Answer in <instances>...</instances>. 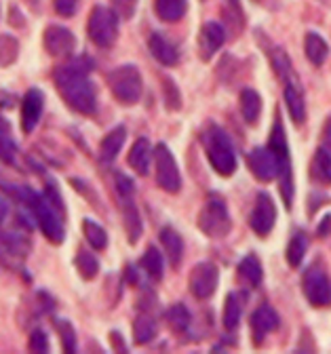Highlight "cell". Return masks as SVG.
<instances>
[{
  "label": "cell",
  "instance_id": "obj_18",
  "mask_svg": "<svg viewBox=\"0 0 331 354\" xmlns=\"http://www.w3.org/2000/svg\"><path fill=\"white\" fill-rule=\"evenodd\" d=\"M127 162L137 175H148L150 165L154 162V148H152L150 140H146V138L135 140V144L129 150Z\"/></svg>",
  "mask_w": 331,
  "mask_h": 354
},
{
  "label": "cell",
  "instance_id": "obj_19",
  "mask_svg": "<svg viewBox=\"0 0 331 354\" xmlns=\"http://www.w3.org/2000/svg\"><path fill=\"white\" fill-rule=\"evenodd\" d=\"M245 304H247V297H245L243 291H232V293L226 295L224 315H222V323H224L226 331H234L236 327L241 325Z\"/></svg>",
  "mask_w": 331,
  "mask_h": 354
},
{
  "label": "cell",
  "instance_id": "obj_33",
  "mask_svg": "<svg viewBox=\"0 0 331 354\" xmlns=\"http://www.w3.org/2000/svg\"><path fill=\"white\" fill-rule=\"evenodd\" d=\"M74 266H76V272H78L84 281L96 279L98 272H100V261H98V257L93 255V253H89V251H84V249L76 253Z\"/></svg>",
  "mask_w": 331,
  "mask_h": 354
},
{
  "label": "cell",
  "instance_id": "obj_44",
  "mask_svg": "<svg viewBox=\"0 0 331 354\" xmlns=\"http://www.w3.org/2000/svg\"><path fill=\"white\" fill-rule=\"evenodd\" d=\"M11 106H13V97H11V93L0 91V108H11Z\"/></svg>",
  "mask_w": 331,
  "mask_h": 354
},
{
  "label": "cell",
  "instance_id": "obj_36",
  "mask_svg": "<svg viewBox=\"0 0 331 354\" xmlns=\"http://www.w3.org/2000/svg\"><path fill=\"white\" fill-rule=\"evenodd\" d=\"M53 325H55V331L60 335V342H62L64 352H68V354L76 352V331H74L72 323L66 321V319L53 317Z\"/></svg>",
  "mask_w": 331,
  "mask_h": 354
},
{
  "label": "cell",
  "instance_id": "obj_26",
  "mask_svg": "<svg viewBox=\"0 0 331 354\" xmlns=\"http://www.w3.org/2000/svg\"><path fill=\"white\" fill-rule=\"evenodd\" d=\"M241 114L247 124H258L262 116V97L256 88H243L241 91Z\"/></svg>",
  "mask_w": 331,
  "mask_h": 354
},
{
  "label": "cell",
  "instance_id": "obj_24",
  "mask_svg": "<svg viewBox=\"0 0 331 354\" xmlns=\"http://www.w3.org/2000/svg\"><path fill=\"white\" fill-rule=\"evenodd\" d=\"M304 53H306V57H308V62L312 66H323L325 59L329 57V44L321 34L308 32L306 38H304Z\"/></svg>",
  "mask_w": 331,
  "mask_h": 354
},
{
  "label": "cell",
  "instance_id": "obj_34",
  "mask_svg": "<svg viewBox=\"0 0 331 354\" xmlns=\"http://www.w3.org/2000/svg\"><path fill=\"white\" fill-rule=\"evenodd\" d=\"M190 321H193V317H190V313H188V308L184 304H175V306H171L167 310V323L177 333L188 331V327H190Z\"/></svg>",
  "mask_w": 331,
  "mask_h": 354
},
{
  "label": "cell",
  "instance_id": "obj_41",
  "mask_svg": "<svg viewBox=\"0 0 331 354\" xmlns=\"http://www.w3.org/2000/svg\"><path fill=\"white\" fill-rule=\"evenodd\" d=\"M112 3L123 17H131L135 13V7H137V0H112Z\"/></svg>",
  "mask_w": 331,
  "mask_h": 354
},
{
  "label": "cell",
  "instance_id": "obj_23",
  "mask_svg": "<svg viewBox=\"0 0 331 354\" xmlns=\"http://www.w3.org/2000/svg\"><path fill=\"white\" fill-rule=\"evenodd\" d=\"M239 279L249 287V289H258L264 281V268L262 261L256 253H249L241 259L239 263Z\"/></svg>",
  "mask_w": 331,
  "mask_h": 354
},
{
  "label": "cell",
  "instance_id": "obj_17",
  "mask_svg": "<svg viewBox=\"0 0 331 354\" xmlns=\"http://www.w3.org/2000/svg\"><path fill=\"white\" fill-rule=\"evenodd\" d=\"M251 323V333H253V342L256 344H262V339L272 333L276 327H278V315H276V310L268 304H262L260 308L253 310V315L249 319Z\"/></svg>",
  "mask_w": 331,
  "mask_h": 354
},
{
  "label": "cell",
  "instance_id": "obj_27",
  "mask_svg": "<svg viewBox=\"0 0 331 354\" xmlns=\"http://www.w3.org/2000/svg\"><path fill=\"white\" fill-rule=\"evenodd\" d=\"M159 239H161V245H163L171 266H173V268H179L181 257H184V241H181V236L173 228H163Z\"/></svg>",
  "mask_w": 331,
  "mask_h": 354
},
{
  "label": "cell",
  "instance_id": "obj_46",
  "mask_svg": "<svg viewBox=\"0 0 331 354\" xmlns=\"http://www.w3.org/2000/svg\"><path fill=\"white\" fill-rule=\"evenodd\" d=\"M7 129H9V122L3 116H0V131H7Z\"/></svg>",
  "mask_w": 331,
  "mask_h": 354
},
{
  "label": "cell",
  "instance_id": "obj_20",
  "mask_svg": "<svg viewBox=\"0 0 331 354\" xmlns=\"http://www.w3.org/2000/svg\"><path fill=\"white\" fill-rule=\"evenodd\" d=\"M283 97H285V108L296 124L306 122V102L302 95V88L296 84V80H287L283 88Z\"/></svg>",
  "mask_w": 331,
  "mask_h": 354
},
{
  "label": "cell",
  "instance_id": "obj_14",
  "mask_svg": "<svg viewBox=\"0 0 331 354\" xmlns=\"http://www.w3.org/2000/svg\"><path fill=\"white\" fill-rule=\"evenodd\" d=\"M226 42V30L222 24L217 21H207L197 38V49H199V57L203 62H209Z\"/></svg>",
  "mask_w": 331,
  "mask_h": 354
},
{
  "label": "cell",
  "instance_id": "obj_30",
  "mask_svg": "<svg viewBox=\"0 0 331 354\" xmlns=\"http://www.w3.org/2000/svg\"><path fill=\"white\" fill-rule=\"evenodd\" d=\"M159 333L156 321L148 315V313H141L135 317L133 321V339L135 344H150Z\"/></svg>",
  "mask_w": 331,
  "mask_h": 354
},
{
  "label": "cell",
  "instance_id": "obj_3",
  "mask_svg": "<svg viewBox=\"0 0 331 354\" xmlns=\"http://www.w3.org/2000/svg\"><path fill=\"white\" fill-rule=\"evenodd\" d=\"M203 142H205V152H207L211 169L222 177H232L239 165H236L234 146H232V140L228 138V133L220 127H211L205 131Z\"/></svg>",
  "mask_w": 331,
  "mask_h": 354
},
{
  "label": "cell",
  "instance_id": "obj_31",
  "mask_svg": "<svg viewBox=\"0 0 331 354\" xmlns=\"http://www.w3.org/2000/svg\"><path fill=\"white\" fill-rule=\"evenodd\" d=\"M139 266H141V270H144L152 281H161V279H163V272H165V261H163L161 251H159L154 245H150V247L146 249V253L141 255Z\"/></svg>",
  "mask_w": 331,
  "mask_h": 354
},
{
  "label": "cell",
  "instance_id": "obj_40",
  "mask_svg": "<svg viewBox=\"0 0 331 354\" xmlns=\"http://www.w3.org/2000/svg\"><path fill=\"white\" fill-rule=\"evenodd\" d=\"M15 152H17L15 144L9 138L0 136V160L7 165H15Z\"/></svg>",
  "mask_w": 331,
  "mask_h": 354
},
{
  "label": "cell",
  "instance_id": "obj_1",
  "mask_svg": "<svg viewBox=\"0 0 331 354\" xmlns=\"http://www.w3.org/2000/svg\"><path fill=\"white\" fill-rule=\"evenodd\" d=\"M93 70V59L87 55H80L78 59L55 68L53 82L62 100L72 108L74 112L82 116H91L98 110V91L96 84L89 80V72Z\"/></svg>",
  "mask_w": 331,
  "mask_h": 354
},
{
  "label": "cell",
  "instance_id": "obj_10",
  "mask_svg": "<svg viewBox=\"0 0 331 354\" xmlns=\"http://www.w3.org/2000/svg\"><path fill=\"white\" fill-rule=\"evenodd\" d=\"M304 297L312 308H329L331 306V277L321 266H310L302 279Z\"/></svg>",
  "mask_w": 331,
  "mask_h": 354
},
{
  "label": "cell",
  "instance_id": "obj_29",
  "mask_svg": "<svg viewBox=\"0 0 331 354\" xmlns=\"http://www.w3.org/2000/svg\"><path fill=\"white\" fill-rule=\"evenodd\" d=\"M308 245H310L308 234L302 232V230H298V232L289 239L287 251H285V257H287L289 268H294V270L300 268L302 261H304V257H306V253H308Z\"/></svg>",
  "mask_w": 331,
  "mask_h": 354
},
{
  "label": "cell",
  "instance_id": "obj_22",
  "mask_svg": "<svg viewBox=\"0 0 331 354\" xmlns=\"http://www.w3.org/2000/svg\"><path fill=\"white\" fill-rule=\"evenodd\" d=\"M148 49H150V53H152V57L159 62V64H163V66H175L177 62H179V53H177V49H175V44L167 38V36H163V34H152L150 36V40H148Z\"/></svg>",
  "mask_w": 331,
  "mask_h": 354
},
{
  "label": "cell",
  "instance_id": "obj_39",
  "mask_svg": "<svg viewBox=\"0 0 331 354\" xmlns=\"http://www.w3.org/2000/svg\"><path fill=\"white\" fill-rule=\"evenodd\" d=\"M53 9L60 17H74L80 9V0H53Z\"/></svg>",
  "mask_w": 331,
  "mask_h": 354
},
{
  "label": "cell",
  "instance_id": "obj_28",
  "mask_svg": "<svg viewBox=\"0 0 331 354\" xmlns=\"http://www.w3.org/2000/svg\"><path fill=\"white\" fill-rule=\"evenodd\" d=\"M312 180L323 184V186H331V152L327 148H316L314 156H312Z\"/></svg>",
  "mask_w": 331,
  "mask_h": 354
},
{
  "label": "cell",
  "instance_id": "obj_5",
  "mask_svg": "<svg viewBox=\"0 0 331 354\" xmlns=\"http://www.w3.org/2000/svg\"><path fill=\"white\" fill-rule=\"evenodd\" d=\"M26 192H28V196H24V203L32 209L40 232L46 236V241H51L53 245H62L66 239V230H64V224H62L55 207L51 203H46L40 194H36L28 188H26Z\"/></svg>",
  "mask_w": 331,
  "mask_h": 354
},
{
  "label": "cell",
  "instance_id": "obj_4",
  "mask_svg": "<svg viewBox=\"0 0 331 354\" xmlns=\"http://www.w3.org/2000/svg\"><path fill=\"white\" fill-rule=\"evenodd\" d=\"M110 91L114 100L123 106H135L144 93V80H141V72L133 64L118 66L108 76Z\"/></svg>",
  "mask_w": 331,
  "mask_h": 354
},
{
  "label": "cell",
  "instance_id": "obj_35",
  "mask_svg": "<svg viewBox=\"0 0 331 354\" xmlns=\"http://www.w3.org/2000/svg\"><path fill=\"white\" fill-rule=\"evenodd\" d=\"M19 55V42L15 36L11 34H3L0 36V68L13 66L17 62Z\"/></svg>",
  "mask_w": 331,
  "mask_h": 354
},
{
  "label": "cell",
  "instance_id": "obj_25",
  "mask_svg": "<svg viewBox=\"0 0 331 354\" xmlns=\"http://www.w3.org/2000/svg\"><path fill=\"white\" fill-rule=\"evenodd\" d=\"M156 17L165 24H177L188 11V0H154Z\"/></svg>",
  "mask_w": 331,
  "mask_h": 354
},
{
  "label": "cell",
  "instance_id": "obj_15",
  "mask_svg": "<svg viewBox=\"0 0 331 354\" xmlns=\"http://www.w3.org/2000/svg\"><path fill=\"white\" fill-rule=\"evenodd\" d=\"M247 167L253 173V177L262 184H268L276 177V156L274 152L266 146V148H253L247 154Z\"/></svg>",
  "mask_w": 331,
  "mask_h": 354
},
{
  "label": "cell",
  "instance_id": "obj_2",
  "mask_svg": "<svg viewBox=\"0 0 331 354\" xmlns=\"http://www.w3.org/2000/svg\"><path fill=\"white\" fill-rule=\"evenodd\" d=\"M268 148L276 156V177H278V190H280L283 203H285L287 209H292L294 207V196H296V188H294V167H292V154H289V144H287V133H285V127H283L278 114H276V118L272 122Z\"/></svg>",
  "mask_w": 331,
  "mask_h": 354
},
{
  "label": "cell",
  "instance_id": "obj_7",
  "mask_svg": "<svg viewBox=\"0 0 331 354\" xmlns=\"http://www.w3.org/2000/svg\"><path fill=\"white\" fill-rule=\"evenodd\" d=\"M116 194L123 207V221H125V230L127 239L131 245H135L141 234H144V224H141V215L135 205V186L127 175L116 173Z\"/></svg>",
  "mask_w": 331,
  "mask_h": 354
},
{
  "label": "cell",
  "instance_id": "obj_43",
  "mask_svg": "<svg viewBox=\"0 0 331 354\" xmlns=\"http://www.w3.org/2000/svg\"><path fill=\"white\" fill-rule=\"evenodd\" d=\"M110 342H112V346H114V350H116V352H127L125 339L120 337V333H118V331H112V333H110Z\"/></svg>",
  "mask_w": 331,
  "mask_h": 354
},
{
  "label": "cell",
  "instance_id": "obj_12",
  "mask_svg": "<svg viewBox=\"0 0 331 354\" xmlns=\"http://www.w3.org/2000/svg\"><path fill=\"white\" fill-rule=\"evenodd\" d=\"M217 285H220V270H217V266L211 261L197 263L190 272V281H188L190 293L197 299H209L215 293Z\"/></svg>",
  "mask_w": 331,
  "mask_h": 354
},
{
  "label": "cell",
  "instance_id": "obj_45",
  "mask_svg": "<svg viewBox=\"0 0 331 354\" xmlns=\"http://www.w3.org/2000/svg\"><path fill=\"white\" fill-rule=\"evenodd\" d=\"M5 215H7V203L0 198V219H5Z\"/></svg>",
  "mask_w": 331,
  "mask_h": 354
},
{
  "label": "cell",
  "instance_id": "obj_16",
  "mask_svg": "<svg viewBox=\"0 0 331 354\" xmlns=\"http://www.w3.org/2000/svg\"><path fill=\"white\" fill-rule=\"evenodd\" d=\"M42 110H44V93L40 88H30L21 100V129L26 136H30L40 122Z\"/></svg>",
  "mask_w": 331,
  "mask_h": 354
},
{
  "label": "cell",
  "instance_id": "obj_38",
  "mask_svg": "<svg viewBox=\"0 0 331 354\" xmlns=\"http://www.w3.org/2000/svg\"><path fill=\"white\" fill-rule=\"evenodd\" d=\"M49 348H51V344H49V335H46V331L34 329L32 335H30V339H28V350L30 352L44 354V352H49Z\"/></svg>",
  "mask_w": 331,
  "mask_h": 354
},
{
  "label": "cell",
  "instance_id": "obj_9",
  "mask_svg": "<svg viewBox=\"0 0 331 354\" xmlns=\"http://www.w3.org/2000/svg\"><path fill=\"white\" fill-rule=\"evenodd\" d=\"M154 175H156V184L161 190L169 194H177L181 190V175H179L175 156L165 144L154 146Z\"/></svg>",
  "mask_w": 331,
  "mask_h": 354
},
{
  "label": "cell",
  "instance_id": "obj_8",
  "mask_svg": "<svg viewBox=\"0 0 331 354\" xmlns=\"http://www.w3.org/2000/svg\"><path fill=\"white\" fill-rule=\"evenodd\" d=\"M197 224H199V230L209 239L228 236L232 230V219H230L226 203L220 196H211L203 205V209L197 217Z\"/></svg>",
  "mask_w": 331,
  "mask_h": 354
},
{
  "label": "cell",
  "instance_id": "obj_42",
  "mask_svg": "<svg viewBox=\"0 0 331 354\" xmlns=\"http://www.w3.org/2000/svg\"><path fill=\"white\" fill-rule=\"evenodd\" d=\"M321 146L323 148H327L329 152H331V116L325 120V124H323V138H321Z\"/></svg>",
  "mask_w": 331,
  "mask_h": 354
},
{
  "label": "cell",
  "instance_id": "obj_13",
  "mask_svg": "<svg viewBox=\"0 0 331 354\" xmlns=\"http://www.w3.org/2000/svg\"><path fill=\"white\" fill-rule=\"evenodd\" d=\"M42 44H44V51L51 57L64 59V57H70L74 53L76 36L64 26H49L42 34Z\"/></svg>",
  "mask_w": 331,
  "mask_h": 354
},
{
  "label": "cell",
  "instance_id": "obj_37",
  "mask_svg": "<svg viewBox=\"0 0 331 354\" xmlns=\"http://www.w3.org/2000/svg\"><path fill=\"white\" fill-rule=\"evenodd\" d=\"M163 97H165V106H167V110H171V112H177L179 108H181V93H179V88H177V84L169 78V76H165L163 78Z\"/></svg>",
  "mask_w": 331,
  "mask_h": 354
},
{
  "label": "cell",
  "instance_id": "obj_11",
  "mask_svg": "<svg viewBox=\"0 0 331 354\" xmlns=\"http://www.w3.org/2000/svg\"><path fill=\"white\" fill-rule=\"evenodd\" d=\"M274 224H276V205L268 192H260L249 213V226L260 239H266L270 236Z\"/></svg>",
  "mask_w": 331,
  "mask_h": 354
},
{
  "label": "cell",
  "instance_id": "obj_32",
  "mask_svg": "<svg viewBox=\"0 0 331 354\" xmlns=\"http://www.w3.org/2000/svg\"><path fill=\"white\" fill-rule=\"evenodd\" d=\"M82 234H84L87 243H89L93 249L104 251V249L108 247V234H106V230L98 224V221H93V219H82Z\"/></svg>",
  "mask_w": 331,
  "mask_h": 354
},
{
  "label": "cell",
  "instance_id": "obj_21",
  "mask_svg": "<svg viewBox=\"0 0 331 354\" xmlns=\"http://www.w3.org/2000/svg\"><path fill=\"white\" fill-rule=\"evenodd\" d=\"M125 142H127V129L123 124L114 127L100 144V160L104 165H112L116 160V156L120 154Z\"/></svg>",
  "mask_w": 331,
  "mask_h": 354
},
{
  "label": "cell",
  "instance_id": "obj_6",
  "mask_svg": "<svg viewBox=\"0 0 331 354\" xmlns=\"http://www.w3.org/2000/svg\"><path fill=\"white\" fill-rule=\"evenodd\" d=\"M87 34L96 47L110 49L118 38V13L104 5L93 7L87 21Z\"/></svg>",
  "mask_w": 331,
  "mask_h": 354
}]
</instances>
